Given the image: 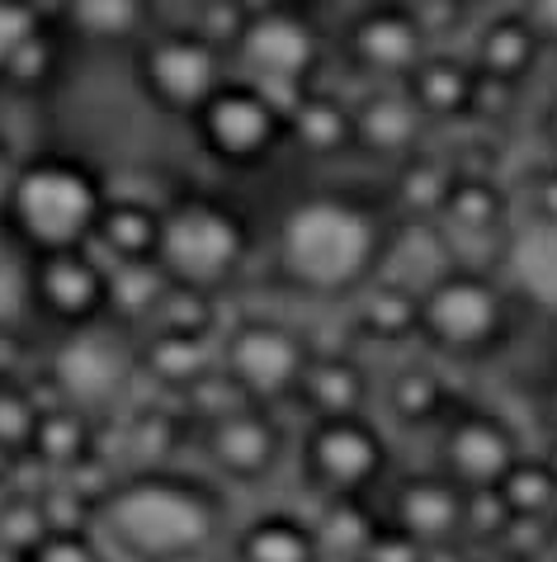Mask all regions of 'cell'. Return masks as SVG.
<instances>
[{
  "mask_svg": "<svg viewBox=\"0 0 557 562\" xmlns=\"http://www.w3.org/2000/svg\"><path fill=\"white\" fill-rule=\"evenodd\" d=\"M100 416H90L81 407H67V402H48L38 420V440L29 463L43 468L48 477H81L86 468L104 463L100 449Z\"/></svg>",
  "mask_w": 557,
  "mask_h": 562,
  "instance_id": "26",
  "label": "cell"
},
{
  "mask_svg": "<svg viewBox=\"0 0 557 562\" xmlns=\"http://www.w3.org/2000/svg\"><path fill=\"white\" fill-rule=\"evenodd\" d=\"M463 393L448 373L444 359H435L430 350L421 355H401L397 364L378 379V412L393 420L401 430H416V435H430L448 416Z\"/></svg>",
  "mask_w": 557,
  "mask_h": 562,
  "instance_id": "21",
  "label": "cell"
},
{
  "mask_svg": "<svg viewBox=\"0 0 557 562\" xmlns=\"http://www.w3.org/2000/svg\"><path fill=\"white\" fill-rule=\"evenodd\" d=\"M284 5H303V10H317L321 0H284Z\"/></svg>",
  "mask_w": 557,
  "mask_h": 562,
  "instance_id": "55",
  "label": "cell"
},
{
  "mask_svg": "<svg viewBox=\"0 0 557 562\" xmlns=\"http://www.w3.org/2000/svg\"><path fill=\"white\" fill-rule=\"evenodd\" d=\"M43 20H48V14H43L34 0H0V76H5L14 53L38 34Z\"/></svg>",
  "mask_w": 557,
  "mask_h": 562,
  "instance_id": "47",
  "label": "cell"
},
{
  "mask_svg": "<svg viewBox=\"0 0 557 562\" xmlns=\"http://www.w3.org/2000/svg\"><path fill=\"white\" fill-rule=\"evenodd\" d=\"M288 161L331 176L354 161V95L321 81L288 100Z\"/></svg>",
  "mask_w": 557,
  "mask_h": 562,
  "instance_id": "20",
  "label": "cell"
},
{
  "mask_svg": "<svg viewBox=\"0 0 557 562\" xmlns=\"http://www.w3.org/2000/svg\"><path fill=\"white\" fill-rule=\"evenodd\" d=\"M0 562H24V553H14V549H5V543H0Z\"/></svg>",
  "mask_w": 557,
  "mask_h": 562,
  "instance_id": "54",
  "label": "cell"
},
{
  "mask_svg": "<svg viewBox=\"0 0 557 562\" xmlns=\"http://www.w3.org/2000/svg\"><path fill=\"white\" fill-rule=\"evenodd\" d=\"M454 176H458L454 156L430 143L421 151H411L407 161H397V166L383 170L378 194H383V204H388L393 223H435L440 209H444V199H448V184H454Z\"/></svg>",
  "mask_w": 557,
  "mask_h": 562,
  "instance_id": "25",
  "label": "cell"
},
{
  "mask_svg": "<svg viewBox=\"0 0 557 562\" xmlns=\"http://www.w3.org/2000/svg\"><path fill=\"white\" fill-rule=\"evenodd\" d=\"M477 562H544V558L520 553V549H487V553H477Z\"/></svg>",
  "mask_w": 557,
  "mask_h": 562,
  "instance_id": "53",
  "label": "cell"
},
{
  "mask_svg": "<svg viewBox=\"0 0 557 562\" xmlns=\"http://www.w3.org/2000/svg\"><path fill=\"white\" fill-rule=\"evenodd\" d=\"M524 95H530L524 86H510V81H497V76H482V71H477L468 123H477L482 133H497V128H505V123L520 119Z\"/></svg>",
  "mask_w": 557,
  "mask_h": 562,
  "instance_id": "42",
  "label": "cell"
},
{
  "mask_svg": "<svg viewBox=\"0 0 557 562\" xmlns=\"http://www.w3.org/2000/svg\"><path fill=\"white\" fill-rule=\"evenodd\" d=\"M312 350L317 340L307 336V326L278 312H237L218 336V364L241 387V397L278 412H288Z\"/></svg>",
  "mask_w": 557,
  "mask_h": 562,
  "instance_id": "11",
  "label": "cell"
},
{
  "mask_svg": "<svg viewBox=\"0 0 557 562\" xmlns=\"http://www.w3.org/2000/svg\"><path fill=\"white\" fill-rule=\"evenodd\" d=\"M548 43L544 34L530 24V14L520 5H505V10H491V14H477L473 34H468V57L482 76H497V81L510 86H534V76L544 71L548 61Z\"/></svg>",
  "mask_w": 557,
  "mask_h": 562,
  "instance_id": "22",
  "label": "cell"
},
{
  "mask_svg": "<svg viewBox=\"0 0 557 562\" xmlns=\"http://www.w3.org/2000/svg\"><path fill=\"white\" fill-rule=\"evenodd\" d=\"M425 553H430L425 543H416L411 535H401V529H393L388 520H383L360 562H425Z\"/></svg>",
  "mask_w": 557,
  "mask_h": 562,
  "instance_id": "48",
  "label": "cell"
},
{
  "mask_svg": "<svg viewBox=\"0 0 557 562\" xmlns=\"http://www.w3.org/2000/svg\"><path fill=\"white\" fill-rule=\"evenodd\" d=\"M307 520H312V535H317V553L364 558L368 539L383 525V510H378V496H331V502H317Z\"/></svg>",
  "mask_w": 557,
  "mask_h": 562,
  "instance_id": "34",
  "label": "cell"
},
{
  "mask_svg": "<svg viewBox=\"0 0 557 562\" xmlns=\"http://www.w3.org/2000/svg\"><path fill=\"white\" fill-rule=\"evenodd\" d=\"M76 57H81V48H76L67 29L48 14V20L38 24V34L14 53L5 76H0V90H14V95H24V100H48L53 90L67 86Z\"/></svg>",
  "mask_w": 557,
  "mask_h": 562,
  "instance_id": "33",
  "label": "cell"
},
{
  "mask_svg": "<svg viewBox=\"0 0 557 562\" xmlns=\"http://www.w3.org/2000/svg\"><path fill=\"white\" fill-rule=\"evenodd\" d=\"M194 440V420L184 416L175 397L157 393L147 407H128L123 412V445H128L133 463L128 468H166L180 463V454Z\"/></svg>",
  "mask_w": 557,
  "mask_h": 562,
  "instance_id": "32",
  "label": "cell"
},
{
  "mask_svg": "<svg viewBox=\"0 0 557 562\" xmlns=\"http://www.w3.org/2000/svg\"><path fill=\"white\" fill-rule=\"evenodd\" d=\"M53 20L67 29L81 53L128 57L161 24V14H157V0H61Z\"/></svg>",
  "mask_w": 557,
  "mask_h": 562,
  "instance_id": "24",
  "label": "cell"
},
{
  "mask_svg": "<svg viewBox=\"0 0 557 562\" xmlns=\"http://www.w3.org/2000/svg\"><path fill=\"white\" fill-rule=\"evenodd\" d=\"M123 61H128L133 95L147 104V114L180 128H190V119L231 76V57L190 20H161Z\"/></svg>",
  "mask_w": 557,
  "mask_h": 562,
  "instance_id": "8",
  "label": "cell"
},
{
  "mask_svg": "<svg viewBox=\"0 0 557 562\" xmlns=\"http://www.w3.org/2000/svg\"><path fill=\"white\" fill-rule=\"evenodd\" d=\"M430 445H435L430 449V463H435L444 477H454L463 492L497 487L510 473V463L530 449L515 420L501 407L477 402V397H458L454 407H448V416L430 430Z\"/></svg>",
  "mask_w": 557,
  "mask_h": 562,
  "instance_id": "14",
  "label": "cell"
},
{
  "mask_svg": "<svg viewBox=\"0 0 557 562\" xmlns=\"http://www.w3.org/2000/svg\"><path fill=\"white\" fill-rule=\"evenodd\" d=\"M383 520L401 535H411L425 549H444V543H463V487L454 477H444L435 463L407 468V473L388 477V487L378 492Z\"/></svg>",
  "mask_w": 557,
  "mask_h": 562,
  "instance_id": "18",
  "label": "cell"
},
{
  "mask_svg": "<svg viewBox=\"0 0 557 562\" xmlns=\"http://www.w3.org/2000/svg\"><path fill=\"white\" fill-rule=\"evenodd\" d=\"M260 213H265L260 265L288 299L345 307L383 270L393 213L378 184L307 176Z\"/></svg>",
  "mask_w": 557,
  "mask_h": 562,
  "instance_id": "1",
  "label": "cell"
},
{
  "mask_svg": "<svg viewBox=\"0 0 557 562\" xmlns=\"http://www.w3.org/2000/svg\"><path fill=\"white\" fill-rule=\"evenodd\" d=\"M223 293H204V289H190V284H175L170 279L166 299L151 312L147 331H184V336H223Z\"/></svg>",
  "mask_w": 557,
  "mask_h": 562,
  "instance_id": "38",
  "label": "cell"
},
{
  "mask_svg": "<svg viewBox=\"0 0 557 562\" xmlns=\"http://www.w3.org/2000/svg\"><path fill=\"white\" fill-rule=\"evenodd\" d=\"M137 369H143V383L151 393L180 397L184 387H194L218 369V336L143 331L137 336Z\"/></svg>",
  "mask_w": 557,
  "mask_h": 562,
  "instance_id": "27",
  "label": "cell"
},
{
  "mask_svg": "<svg viewBox=\"0 0 557 562\" xmlns=\"http://www.w3.org/2000/svg\"><path fill=\"white\" fill-rule=\"evenodd\" d=\"M317 562H360V558H331V553H317Z\"/></svg>",
  "mask_w": 557,
  "mask_h": 562,
  "instance_id": "56",
  "label": "cell"
},
{
  "mask_svg": "<svg viewBox=\"0 0 557 562\" xmlns=\"http://www.w3.org/2000/svg\"><path fill=\"white\" fill-rule=\"evenodd\" d=\"M265 251V213L231 190L190 184L166 199L161 265L175 284L231 299Z\"/></svg>",
  "mask_w": 557,
  "mask_h": 562,
  "instance_id": "4",
  "label": "cell"
},
{
  "mask_svg": "<svg viewBox=\"0 0 557 562\" xmlns=\"http://www.w3.org/2000/svg\"><path fill=\"white\" fill-rule=\"evenodd\" d=\"M530 317V303L501 270L448 265L435 284L421 289V350L448 369H482L520 346Z\"/></svg>",
  "mask_w": 557,
  "mask_h": 562,
  "instance_id": "5",
  "label": "cell"
},
{
  "mask_svg": "<svg viewBox=\"0 0 557 562\" xmlns=\"http://www.w3.org/2000/svg\"><path fill=\"white\" fill-rule=\"evenodd\" d=\"M515 5L530 14V24L544 34V43L557 53V0H515Z\"/></svg>",
  "mask_w": 557,
  "mask_h": 562,
  "instance_id": "49",
  "label": "cell"
},
{
  "mask_svg": "<svg viewBox=\"0 0 557 562\" xmlns=\"http://www.w3.org/2000/svg\"><path fill=\"white\" fill-rule=\"evenodd\" d=\"M161 232H166V199L143 194H110L95 227V251L110 265L133 260H161Z\"/></svg>",
  "mask_w": 557,
  "mask_h": 562,
  "instance_id": "29",
  "label": "cell"
},
{
  "mask_svg": "<svg viewBox=\"0 0 557 562\" xmlns=\"http://www.w3.org/2000/svg\"><path fill=\"white\" fill-rule=\"evenodd\" d=\"M515 204H520V223L557 227V156H548L544 166H534L530 176L515 184Z\"/></svg>",
  "mask_w": 557,
  "mask_h": 562,
  "instance_id": "46",
  "label": "cell"
},
{
  "mask_svg": "<svg viewBox=\"0 0 557 562\" xmlns=\"http://www.w3.org/2000/svg\"><path fill=\"white\" fill-rule=\"evenodd\" d=\"M293 468L307 496H378L397 473V449L378 412L303 420L293 435Z\"/></svg>",
  "mask_w": 557,
  "mask_h": 562,
  "instance_id": "9",
  "label": "cell"
},
{
  "mask_svg": "<svg viewBox=\"0 0 557 562\" xmlns=\"http://www.w3.org/2000/svg\"><path fill=\"white\" fill-rule=\"evenodd\" d=\"M34 383L43 402H67V407H81L100 420H114L123 416L137 387H143L137 336L114 322L43 336V359H38Z\"/></svg>",
  "mask_w": 557,
  "mask_h": 562,
  "instance_id": "6",
  "label": "cell"
},
{
  "mask_svg": "<svg viewBox=\"0 0 557 562\" xmlns=\"http://www.w3.org/2000/svg\"><path fill=\"white\" fill-rule=\"evenodd\" d=\"M515 529V510L505 506L501 487H473L463 492V543L477 553L501 549Z\"/></svg>",
  "mask_w": 557,
  "mask_h": 562,
  "instance_id": "39",
  "label": "cell"
},
{
  "mask_svg": "<svg viewBox=\"0 0 557 562\" xmlns=\"http://www.w3.org/2000/svg\"><path fill=\"white\" fill-rule=\"evenodd\" d=\"M435 48L416 20L411 0H364L331 29L336 67L360 86H393L421 67V57Z\"/></svg>",
  "mask_w": 557,
  "mask_h": 562,
  "instance_id": "13",
  "label": "cell"
},
{
  "mask_svg": "<svg viewBox=\"0 0 557 562\" xmlns=\"http://www.w3.org/2000/svg\"><path fill=\"white\" fill-rule=\"evenodd\" d=\"M534 133H538V143H544L548 156H557V90L538 104V114H534Z\"/></svg>",
  "mask_w": 557,
  "mask_h": 562,
  "instance_id": "51",
  "label": "cell"
},
{
  "mask_svg": "<svg viewBox=\"0 0 557 562\" xmlns=\"http://www.w3.org/2000/svg\"><path fill=\"white\" fill-rule=\"evenodd\" d=\"M538 407H544V420H548V435H557V346H553V355H548L544 383H538Z\"/></svg>",
  "mask_w": 557,
  "mask_h": 562,
  "instance_id": "50",
  "label": "cell"
},
{
  "mask_svg": "<svg viewBox=\"0 0 557 562\" xmlns=\"http://www.w3.org/2000/svg\"><path fill=\"white\" fill-rule=\"evenodd\" d=\"M246 20H251L246 0H194V10H190V24H194L204 38L218 43L227 57H231V48H237Z\"/></svg>",
  "mask_w": 557,
  "mask_h": 562,
  "instance_id": "45",
  "label": "cell"
},
{
  "mask_svg": "<svg viewBox=\"0 0 557 562\" xmlns=\"http://www.w3.org/2000/svg\"><path fill=\"white\" fill-rule=\"evenodd\" d=\"M29 299L43 336L110 322V260L95 246L29 256Z\"/></svg>",
  "mask_w": 557,
  "mask_h": 562,
  "instance_id": "16",
  "label": "cell"
},
{
  "mask_svg": "<svg viewBox=\"0 0 557 562\" xmlns=\"http://www.w3.org/2000/svg\"><path fill=\"white\" fill-rule=\"evenodd\" d=\"M497 487L505 496V506L515 510V520H553L557 515V468L548 454L524 449Z\"/></svg>",
  "mask_w": 557,
  "mask_h": 562,
  "instance_id": "37",
  "label": "cell"
},
{
  "mask_svg": "<svg viewBox=\"0 0 557 562\" xmlns=\"http://www.w3.org/2000/svg\"><path fill=\"white\" fill-rule=\"evenodd\" d=\"M298 420L378 412V369L360 346H317L288 402Z\"/></svg>",
  "mask_w": 557,
  "mask_h": 562,
  "instance_id": "19",
  "label": "cell"
},
{
  "mask_svg": "<svg viewBox=\"0 0 557 562\" xmlns=\"http://www.w3.org/2000/svg\"><path fill=\"white\" fill-rule=\"evenodd\" d=\"M170 274L161 260H133V265H110V322L123 331L143 336L151 312L166 299Z\"/></svg>",
  "mask_w": 557,
  "mask_h": 562,
  "instance_id": "35",
  "label": "cell"
},
{
  "mask_svg": "<svg viewBox=\"0 0 557 562\" xmlns=\"http://www.w3.org/2000/svg\"><path fill=\"white\" fill-rule=\"evenodd\" d=\"M411 10H416V20H421V29L430 34L435 48H454V38L473 34L477 14H482L473 0H411Z\"/></svg>",
  "mask_w": 557,
  "mask_h": 562,
  "instance_id": "43",
  "label": "cell"
},
{
  "mask_svg": "<svg viewBox=\"0 0 557 562\" xmlns=\"http://www.w3.org/2000/svg\"><path fill=\"white\" fill-rule=\"evenodd\" d=\"M0 331H38L29 299V256L0 237Z\"/></svg>",
  "mask_w": 557,
  "mask_h": 562,
  "instance_id": "40",
  "label": "cell"
},
{
  "mask_svg": "<svg viewBox=\"0 0 557 562\" xmlns=\"http://www.w3.org/2000/svg\"><path fill=\"white\" fill-rule=\"evenodd\" d=\"M43 393L34 379H0V459L5 463H29L43 420Z\"/></svg>",
  "mask_w": 557,
  "mask_h": 562,
  "instance_id": "36",
  "label": "cell"
},
{
  "mask_svg": "<svg viewBox=\"0 0 557 562\" xmlns=\"http://www.w3.org/2000/svg\"><path fill=\"white\" fill-rule=\"evenodd\" d=\"M435 133L440 128L430 123L425 109L416 104L407 81L360 86V95H354V161L388 170L397 161H407L411 151L430 147Z\"/></svg>",
  "mask_w": 557,
  "mask_h": 562,
  "instance_id": "17",
  "label": "cell"
},
{
  "mask_svg": "<svg viewBox=\"0 0 557 562\" xmlns=\"http://www.w3.org/2000/svg\"><path fill=\"white\" fill-rule=\"evenodd\" d=\"M293 430L288 412L260 407V402H241L223 416H208L194 426V459L204 463L208 477H218L223 487H270L293 459Z\"/></svg>",
  "mask_w": 557,
  "mask_h": 562,
  "instance_id": "12",
  "label": "cell"
},
{
  "mask_svg": "<svg viewBox=\"0 0 557 562\" xmlns=\"http://www.w3.org/2000/svg\"><path fill=\"white\" fill-rule=\"evenodd\" d=\"M473 86H477V67H473L468 48H430L421 57V67L407 76V90L430 114L435 128H458V123H468Z\"/></svg>",
  "mask_w": 557,
  "mask_h": 562,
  "instance_id": "30",
  "label": "cell"
},
{
  "mask_svg": "<svg viewBox=\"0 0 557 562\" xmlns=\"http://www.w3.org/2000/svg\"><path fill=\"white\" fill-rule=\"evenodd\" d=\"M48 535V515H43V502H38V487H10L0 496V543L14 553H24Z\"/></svg>",
  "mask_w": 557,
  "mask_h": 562,
  "instance_id": "41",
  "label": "cell"
},
{
  "mask_svg": "<svg viewBox=\"0 0 557 562\" xmlns=\"http://www.w3.org/2000/svg\"><path fill=\"white\" fill-rule=\"evenodd\" d=\"M501 274L515 284V293L530 303L534 317L557 322V227L520 223L501 260Z\"/></svg>",
  "mask_w": 557,
  "mask_h": 562,
  "instance_id": "31",
  "label": "cell"
},
{
  "mask_svg": "<svg viewBox=\"0 0 557 562\" xmlns=\"http://www.w3.org/2000/svg\"><path fill=\"white\" fill-rule=\"evenodd\" d=\"M20 156H24V151H14L10 133L0 128V194H5V184H10V176H14V166H20Z\"/></svg>",
  "mask_w": 557,
  "mask_h": 562,
  "instance_id": "52",
  "label": "cell"
},
{
  "mask_svg": "<svg viewBox=\"0 0 557 562\" xmlns=\"http://www.w3.org/2000/svg\"><path fill=\"white\" fill-rule=\"evenodd\" d=\"M231 492L204 468H123L95 492V535L114 562H198L231 535Z\"/></svg>",
  "mask_w": 557,
  "mask_h": 562,
  "instance_id": "2",
  "label": "cell"
},
{
  "mask_svg": "<svg viewBox=\"0 0 557 562\" xmlns=\"http://www.w3.org/2000/svg\"><path fill=\"white\" fill-rule=\"evenodd\" d=\"M435 223L454 251V265L501 270L510 237L520 227L515 184H505V176H491V170H458Z\"/></svg>",
  "mask_w": 557,
  "mask_h": 562,
  "instance_id": "15",
  "label": "cell"
},
{
  "mask_svg": "<svg viewBox=\"0 0 557 562\" xmlns=\"http://www.w3.org/2000/svg\"><path fill=\"white\" fill-rule=\"evenodd\" d=\"M354 346L368 350H421V289L401 284V279L374 274L368 284L345 303Z\"/></svg>",
  "mask_w": 557,
  "mask_h": 562,
  "instance_id": "23",
  "label": "cell"
},
{
  "mask_svg": "<svg viewBox=\"0 0 557 562\" xmlns=\"http://www.w3.org/2000/svg\"><path fill=\"white\" fill-rule=\"evenodd\" d=\"M331 29L317 20V10L284 5V0L255 10L241 29L237 48H231V71L265 86L284 104L303 90L331 81Z\"/></svg>",
  "mask_w": 557,
  "mask_h": 562,
  "instance_id": "10",
  "label": "cell"
},
{
  "mask_svg": "<svg viewBox=\"0 0 557 562\" xmlns=\"http://www.w3.org/2000/svg\"><path fill=\"white\" fill-rule=\"evenodd\" d=\"M473 5H477V10H482V0H473Z\"/></svg>",
  "mask_w": 557,
  "mask_h": 562,
  "instance_id": "57",
  "label": "cell"
},
{
  "mask_svg": "<svg viewBox=\"0 0 557 562\" xmlns=\"http://www.w3.org/2000/svg\"><path fill=\"white\" fill-rule=\"evenodd\" d=\"M227 562H317L312 520L293 506L246 515L227 535Z\"/></svg>",
  "mask_w": 557,
  "mask_h": 562,
  "instance_id": "28",
  "label": "cell"
},
{
  "mask_svg": "<svg viewBox=\"0 0 557 562\" xmlns=\"http://www.w3.org/2000/svg\"><path fill=\"white\" fill-rule=\"evenodd\" d=\"M110 176L71 147L24 151L0 194V237L24 256L76 251L95 241L100 213L110 204Z\"/></svg>",
  "mask_w": 557,
  "mask_h": 562,
  "instance_id": "3",
  "label": "cell"
},
{
  "mask_svg": "<svg viewBox=\"0 0 557 562\" xmlns=\"http://www.w3.org/2000/svg\"><path fill=\"white\" fill-rule=\"evenodd\" d=\"M24 562H114L95 529H48Z\"/></svg>",
  "mask_w": 557,
  "mask_h": 562,
  "instance_id": "44",
  "label": "cell"
},
{
  "mask_svg": "<svg viewBox=\"0 0 557 562\" xmlns=\"http://www.w3.org/2000/svg\"><path fill=\"white\" fill-rule=\"evenodd\" d=\"M190 137L223 176H270L288 161V104L231 71L190 119Z\"/></svg>",
  "mask_w": 557,
  "mask_h": 562,
  "instance_id": "7",
  "label": "cell"
}]
</instances>
